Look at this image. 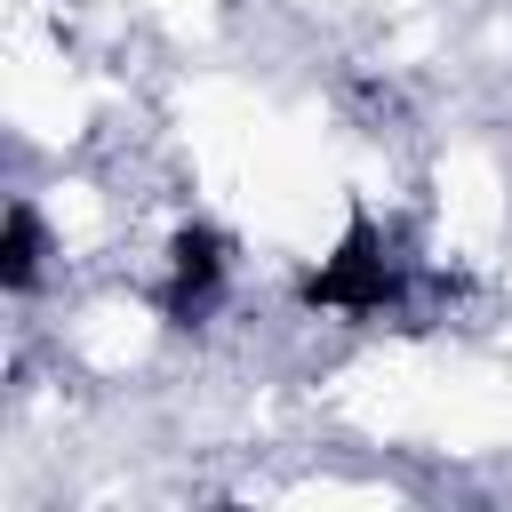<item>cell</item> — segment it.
I'll list each match as a JSON object with an SVG mask.
<instances>
[{"mask_svg":"<svg viewBox=\"0 0 512 512\" xmlns=\"http://www.w3.org/2000/svg\"><path fill=\"white\" fill-rule=\"evenodd\" d=\"M224 272H232V248H224V232H208V224L176 232V256H168V312H176V320L208 312V304L224 296Z\"/></svg>","mask_w":512,"mask_h":512,"instance_id":"cell-2","label":"cell"},{"mask_svg":"<svg viewBox=\"0 0 512 512\" xmlns=\"http://www.w3.org/2000/svg\"><path fill=\"white\" fill-rule=\"evenodd\" d=\"M400 296V264H392V248H384V232L360 216L344 240H336V256L304 280V304L312 312H336V320H376L384 304Z\"/></svg>","mask_w":512,"mask_h":512,"instance_id":"cell-1","label":"cell"},{"mask_svg":"<svg viewBox=\"0 0 512 512\" xmlns=\"http://www.w3.org/2000/svg\"><path fill=\"white\" fill-rule=\"evenodd\" d=\"M40 248H48V232H40V208H32V200H16V208H8V232H0V280H8L16 296L40 280Z\"/></svg>","mask_w":512,"mask_h":512,"instance_id":"cell-3","label":"cell"}]
</instances>
